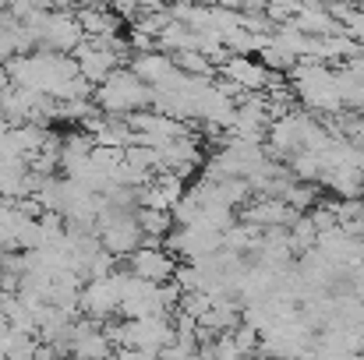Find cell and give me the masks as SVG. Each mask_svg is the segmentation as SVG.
<instances>
[{"label":"cell","mask_w":364,"mask_h":360,"mask_svg":"<svg viewBox=\"0 0 364 360\" xmlns=\"http://www.w3.org/2000/svg\"><path fill=\"white\" fill-rule=\"evenodd\" d=\"M152 103V85L145 78H138L134 71H110L107 82H100L96 89V107L107 110V114H134V110H145Z\"/></svg>","instance_id":"1"},{"label":"cell","mask_w":364,"mask_h":360,"mask_svg":"<svg viewBox=\"0 0 364 360\" xmlns=\"http://www.w3.org/2000/svg\"><path fill=\"white\" fill-rule=\"evenodd\" d=\"M127 272H134V276H141V279H149V283H173L177 261H173V251L163 247V240L145 237V244H141L138 251H131Z\"/></svg>","instance_id":"2"},{"label":"cell","mask_w":364,"mask_h":360,"mask_svg":"<svg viewBox=\"0 0 364 360\" xmlns=\"http://www.w3.org/2000/svg\"><path fill=\"white\" fill-rule=\"evenodd\" d=\"M0 198H4V187H0Z\"/></svg>","instance_id":"3"}]
</instances>
